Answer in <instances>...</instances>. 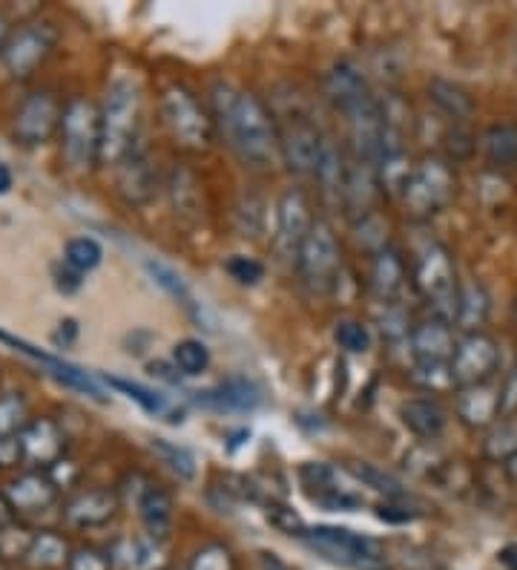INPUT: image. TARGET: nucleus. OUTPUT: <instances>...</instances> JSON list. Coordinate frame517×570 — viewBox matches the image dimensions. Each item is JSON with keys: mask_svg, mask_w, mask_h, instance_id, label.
Returning <instances> with one entry per match:
<instances>
[{"mask_svg": "<svg viewBox=\"0 0 517 570\" xmlns=\"http://www.w3.org/2000/svg\"><path fill=\"white\" fill-rule=\"evenodd\" d=\"M213 125L236 159L250 170H270L279 156L276 119L262 98L250 90H236L233 83L216 81L210 90Z\"/></svg>", "mask_w": 517, "mask_h": 570, "instance_id": "obj_1", "label": "nucleus"}, {"mask_svg": "<svg viewBox=\"0 0 517 570\" xmlns=\"http://www.w3.org/2000/svg\"><path fill=\"white\" fill-rule=\"evenodd\" d=\"M141 125V96L136 83L116 78L101 105V156L98 165L118 167L136 150Z\"/></svg>", "mask_w": 517, "mask_h": 570, "instance_id": "obj_2", "label": "nucleus"}, {"mask_svg": "<svg viewBox=\"0 0 517 570\" xmlns=\"http://www.w3.org/2000/svg\"><path fill=\"white\" fill-rule=\"evenodd\" d=\"M411 285L420 299L431 308V317L455 326L457 297H460V279L451 250L443 243H426L411 265Z\"/></svg>", "mask_w": 517, "mask_h": 570, "instance_id": "obj_3", "label": "nucleus"}, {"mask_svg": "<svg viewBox=\"0 0 517 570\" xmlns=\"http://www.w3.org/2000/svg\"><path fill=\"white\" fill-rule=\"evenodd\" d=\"M161 121L170 132L172 145L185 154H207L213 147V112H207L196 92L185 83H170L161 92Z\"/></svg>", "mask_w": 517, "mask_h": 570, "instance_id": "obj_4", "label": "nucleus"}, {"mask_svg": "<svg viewBox=\"0 0 517 570\" xmlns=\"http://www.w3.org/2000/svg\"><path fill=\"white\" fill-rule=\"evenodd\" d=\"M457 196V170L451 159L443 156H426L411 167L406 188L400 199L406 205V214L417 223H426L431 216L443 214Z\"/></svg>", "mask_w": 517, "mask_h": 570, "instance_id": "obj_5", "label": "nucleus"}, {"mask_svg": "<svg viewBox=\"0 0 517 570\" xmlns=\"http://www.w3.org/2000/svg\"><path fill=\"white\" fill-rule=\"evenodd\" d=\"M302 542L325 562L339 564V568L388 570V553L382 542L366 533H354V530L334 528V524H317V528L305 530Z\"/></svg>", "mask_w": 517, "mask_h": 570, "instance_id": "obj_6", "label": "nucleus"}, {"mask_svg": "<svg viewBox=\"0 0 517 570\" xmlns=\"http://www.w3.org/2000/svg\"><path fill=\"white\" fill-rule=\"evenodd\" d=\"M297 274L302 285L317 297H328L342 279V250L328 219L310 225L297 259Z\"/></svg>", "mask_w": 517, "mask_h": 570, "instance_id": "obj_7", "label": "nucleus"}, {"mask_svg": "<svg viewBox=\"0 0 517 570\" xmlns=\"http://www.w3.org/2000/svg\"><path fill=\"white\" fill-rule=\"evenodd\" d=\"M61 154L72 170H90L101 156V107L90 98H69L61 119Z\"/></svg>", "mask_w": 517, "mask_h": 570, "instance_id": "obj_8", "label": "nucleus"}, {"mask_svg": "<svg viewBox=\"0 0 517 570\" xmlns=\"http://www.w3.org/2000/svg\"><path fill=\"white\" fill-rule=\"evenodd\" d=\"M354 475L348 470L328 464V461H308L299 466V488L308 501L331 513H354L366 504L362 493L354 490Z\"/></svg>", "mask_w": 517, "mask_h": 570, "instance_id": "obj_9", "label": "nucleus"}, {"mask_svg": "<svg viewBox=\"0 0 517 570\" xmlns=\"http://www.w3.org/2000/svg\"><path fill=\"white\" fill-rule=\"evenodd\" d=\"M276 136H279V159L288 167L290 174L314 176L319 167V159L325 154L328 139L322 136L310 116L294 112L288 119H276Z\"/></svg>", "mask_w": 517, "mask_h": 570, "instance_id": "obj_10", "label": "nucleus"}, {"mask_svg": "<svg viewBox=\"0 0 517 570\" xmlns=\"http://www.w3.org/2000/svg\"><path fill=\"white\" fill-rule=\"evenodd\" d=\"M451 383L457 390H469L480 383H495L500 368V346L491 334L475 332L457 337L455 357H451Z\"/></svg>", "mask_w": 517, "mask_h": 570, "instance_id": "obj_11", "label": "nucleus"}, {"mask_svg": "<svg viewBox=\"0 0 517 570\" xmlns=\"http://www.w3.org/2000/svg\"><path fill=\"white\" fill-rule=\"evenodd\" d=\"M56 43V23L41 21V18L21 23V27L12 29L7 49H3V67H7L12 78H29L49 56H52Z\"/></svg>", "mask_w": 517, "mask_h": 570, "instance_id": "obj_12", "label": "nucleus"}, {"mask_svg": "<svg viewBox=\"0 0 517 570\" xmlns=\"http://www.w3.org/2000/svg\"><path fill=\"white\" fill-rule=\"evenodd\" d=\"M63 101L52 90H34L21 101L12 119V136L23 147L47 145L58 130L63 119Z\"/></svg>", "mask_w": 517, "mask_h": 570, "instance_id": "obj_13", "label": "nucleus"}, {"mask_svg": "<svg viewBox=\"0 0 517 570\" xmlns=\"http://www.w3.org/2000/svg\"><path fill=\"white\" fill-rule=\"evenodd\" d=\"M314 223H317V216L310 214L308 194L302 188L285 190L282 199H279V210H276V257L297 268L299 250H302V243Z\"/></svg>", "mask_w": 517, "mask_h": 570, "instance_id": "obj_14", "label": "nucleus"}, {"mask_svg": "<svg viewBox=\"0 0 517 570\" xmlns=\"http://www.w3.org/2000/svg\"><path fill=\"white\" fill-rule=\"evenodd\" d=\"M411 283V272L397 245H382L371 254V274H368V288L379 306H394L406 294V285Z\"/></svg>", "mask_w": 517, "mask_h": 570, "instance_id": "obj_15", "label": "nucleus"}, {"mask_svg": "<svg viewBox=\"0 0 517 570\" xmlns=\"http://www.w3.org/2000/svg\"><path fill=\"white\" fill-rule=\"evenodd\" d=\"M457 337L451 323L428 317L417 323L408 334V352H411L414 366H451Z\"/></svg>", "mask_w": 517, "mask_h": 570, "instance_id": "obj_16", "label": "nucleus"}, {"mask_svg": "<svg viewBox=\"0 0 517 570\" xmlns=\"http://www.w3.org/2000/svg\"><path fill=\"white\" fill-rule=\"evenodd\" d=\"M23 446V461L32 464L34 470L49 473L52 466L61 464L67 452V435L52 417H32L23 432L18 435Z\"/></svg>", "mask_w": 517, "mask_h": 570, "instance_id": "obj_17", "label": "nucleus"}, {"mask_svg": "<svg viewBox=\"0 0 517 570\" xmlns=\"http://www.w3.org/2000/svg\"><path fill=\"white\" fill-rule=\"evenodd\" d=\"M455 415L466 430L489 432L500 421V386L495 383H480L469 390L455 392Z\"/></svg>", "mask_w": 517, "mask_h": 570, "instance_id": "obj_18", "label": "nucleus"}, {"mask_svg": "<svg viewBox=\"0 0 517 570\" xmlns=\"http://www.w3.org/2000/svg\"><path fill=\"white\" fill-rule=\"evenodd\" d=\"M322 87H325V98H328V101L342 112V116H348V112H354L357 107L368 105V101L377 98L371 92V87H368L366 76H362L357 63L351 61L334 63L331 70L325 72Z\"/></svg>", "mask_w": 517, "mask_h": 570, "instance_id": "obj_19", "label": "nucleus"}, {"mask_svg": "<svg viewBox=\"0 0 517 570\" xmlns=\"http://www.w3.org/2000/svg\"><path fill=\"white\" fill-rule=\"evenodd\" d=\"M118 510H121V499H118L116 490L96 488L72 495L63 504V519L72 528H103L116 519Z\"/></svg>", "mask_w": 517, "mask_h": 570, "instance_id": "obj_20", "label": "nucleus"}, {"mask_svg": "<svg viewBox=\"0 0 517 570\" xmlns=\"http://www.w3.org/2000/svg\"><path fill=\"white\" fill-rule=\"evenodd\" d=\"M116 174L118 194L125 196L130 205L150 203L152 196H156V190H159L156 165H152V159L147 156V150H141V147H136V150L116 167Z\"/></svg>", "mask_w": 517, "mask_h": 570, "instance_id": "obj_21", "label": "nucleus"}, {"mask_svg": "<svg viewBox=\"0 0 517 570\" xmlns=\"http://www.w3.org/2000/svg\"><path fill=\"white\" fill-rule=\"evenodd\" d=\"M58 488L52 475L43 473V470H29V473L18 475V479L9 481L7 499L14 508V513H43L58 501Z\"/></svg>", "mask_w": 517, "mask_h": 570, "instance_id": "obj_22", "label": "nucleus"}, {"mask_svg": "<svg viewBox=\"0 0 517 570\" xmlns=\"http://www.w3.org/2000/svg\"><path fill=\"white\" fill-rule=\"evenodd\" d=\"M0 341L9 343V346H14L18 352H23L27 357H32V361L43 363V366H47L49 372H52V375L63 383V386H69V390H78V392H83V395L96 397V401H103V390L96 383V377H90L78 366H69V363L61 361V357L47 355V352H41V348H34L32 343L21 341V337H12V334H7V332H0Z\"/></svg>", "mask_w": 517, "mask_h": 570, "instance_id": "obj_23", "label": "nucleus"}, {"mask_svg": "<svg viewBox=\"0 0 517 570\" xmlns=\"http://www.w3.org/2000/svg\"><path fill=\"white\" fill-rule=\"evenodd\" d=\"M397 415H400L402 426L420 441H437L448 426L446 406H443L435 395L408 397V401L400 404V412H397Z\"/></svg>", "mask_w": 517, "mask_h": 570, "instance_id": "obj_24", "label": "nucleus"}, {"mask_svg": "<svg viewBox=\"0 0 517 570\" xmlns=\"http://www.w3.org/2000/svg\"><path fill=\"white\" fill-rule=\"evenodd\" d=\"M110 559L121 570H167L165 542H156L152 535L116 539L110 548Z\"/></svg>", "mask_w": 517, "mask_h": 570, "instance_id": "obj_25", "label": "nucleus"}, {"mask_svg": "<svg viewBox=\"0 0 517 570\" xmlns=\"http://www.w3.org/2000/svg\"><path fill=\"white\" fill-rule=\"evenodd\" d=\"M136 504L147 535H152L156 542H167L172 530V495L161 484L145 481V488L136 493Z\"/></svg>", "mask_w": 517, "mask_h": 570, "instance_id": "obj_26", "label": "nucleus"}, {"mask_svg": "<svg viewBox=\"0 0 517 570\" xmlns=\"http://www.w3.org/2000/svg\"><path fill=\"white\" fill-rule=\"evenodd\" d=\"M193 395H199V404L213 406V410L221 412H253L256 406L262 404V390L248 377H228L213 390L193 392Z\"/></svg>", "mask_w": 517, "mask_h": 570, "instance_id": "obj_27", "label": "nucleus"}, {"mask_svg": "<svg viewBox=\"0 0 517 570\" xmlns=\"http://www.w3.org/2000/svg\"><path fill=\"white\" fill-rule=\"evenodd\" d=\"M348 174H351V161L345 159L342 150H339V147L328 139L322 159H319L317 174H314L319 196H322L325 205H331V208H342L345 190H348Z\"/></svg>", "mask_w": 517, "mask_h": 570, "instance_id": "obj_28", "label": "nucleus"}, {"mask_svg": "<svg viewBox=\"0 0 517 570\" xmlns=\"http://www.w3.org/2000/svg\"><path fill=\"white\" fill-rule=\"evenodd\" d=\"M491 314V297L486 292V285L469 279V283H460V297H457V317L455 326L463 334L483 332L486 321Z\"/></svg>", "mask_w": 517, "mask_h": 570, "instance_id": "obj_29", "label": "nucleus"}, {"mask_svg": "<svg viewBox=\"0 0 517 570\" xmlns=\"http://www.w3.org/2000/svg\"><path fill=\"white\" fill-rule=\"evenodd\" d=\"M69 557H72V550H69V542L61 533H56V530H38V533H32L23 564L29 570H58L67 568Z\"/></svg>", "mask_w": 517, "mask_h": 570, "instance_id": "obj_30", "label": "nucleus"}, {"mask_svg": "<svg viewBox=\"0 0 517 570\" xmlns=\"http://www.w3.org/2000/svg\"><path fill=\"white\" fill-rule=\"evenodd\" d=\"M428 92V101L437 107L440 112H446L451 121H469L471 112H475V98L469 96L466 87L460 83L448 81V78H431L426 87Z\"/></svg>", "mask_w": 517, "mask_h": 570, "instance_id": "obj_31", "label": "nucleus"}, {"mask_svg": "<svg viewBox=\"0 0 517 570\" xmlns=\"http://www.w3.org/2000/svg\"><path fill=\"white\" fill-rule=\"evenodd\" d=\"M103 381H107V386H112V390L125 392L130 401H136V404L147 412V415L165 417V421H170V424H181V421H185V417H181V410H176V406H172L161 392L147 390V386H141V383L127 381V377H116V375L103 377Z\"/></svg>", "mask_w": 517, "mask_h": 570, "instance_id": "obj_32", "label": "nucleus"}, {"mask_svg": "<svg viewBox=\"0 0 517 570\" xmlns=\"http://www.w3.org/2000/svg\"><path fill=\"white\" fill-rule=\"evenodd\" d=\"M145 268L147 274H150L152 279H156V285L159 288H165L167 294H170L179 306L187 308V314L193 317V321H205V306L201 303H196L193 292H190V285H187V279L181 277L176 268H170L167 263H161V259H145Z\"/></svg>", "mask_w": 517, "mask_h": 570, "instance_id": "obj_33", "label": "nucleus"}, {"mask_svg": "<svg viewBox=\"0 0 517 570\" xmlns=\"http://www.w3.org/2000/svg\"><path fill=\"white\" fill-rule=\"evenodd\" d=\"M483 156L489 159V165L509 170L517 165V121H504V125L486 127L480 136Z\"/></svg>", "mask_w": 517, "mask_h": 570, "instance_id": "obj_34", "label": "nucleus"}, {"mask_svg": "<svg viewBox=\"0 0 517 570\" xmlns=\"http://www.w3.org/2000/svg\"><path fill=\"white\" fill-rule=\"evenodd\" d=\"M515 452H517V415L500 417V421L486 432V441H483V459L506 464Z\"/></svg>", "mask_w": 517, "mask_h": 570, "instance_id": "obj_35", "label": "nucleus"}, {"mask_svg": "<svg viewBox=\"0 0 517 570\" xmlns=\"http://www.w3.org/2000/svg\"><path fill=\"white\" fill-rule=\"evenodd\" d=\"M345 470L354 475V481H357V484H366V488L377 490V493H382L386 499H394V495H406L408 493L397 475L386 473V470H379L377 464H368V461H354V464H348Z\"/></svg>", "mask_w": 517, "mask_h": 570, "instance_id": "obj_36", "label": "nucleus"}, {"mask_svg": "<svg viewBox=\"0 0 517 570\" xmlns=\"http://www.w3.org/2000/svg\"><path fill=\"white\" fill-rule=\"evenodd\" d=\"M172 366L179 368L181 375L199 377L210 368V348L196 337H185L172 346Z\"/></svg>", "mask_w": 517, "mask_h": 570, "instance_id": "obj_37", "label": "nucleus"}, {"mask_svg": "<svg viewBox=\"0 0 517 570\" xmlns=\"http://www.w3.org/2000/svg\"><path fill=\"white\" fill-rule=\"evenodd\" d=\"M103 259V248L98 239L92 237H72L67 245H63V263L69 268H76L81 274L96 272Z\"/></svg>", "mask_w": 517, "mask_h": 570, "instance_id": "obj_38", "label": "nucleus"}, {"mask_svg": "<svg viewBox=\"0 0 517 570\" xmlns=\"http://www.w3.org/2000/svg\"><path fill=\"white\" fill-rule=\"evenodd\" d=\"M152 452L159 455L161 461H165L167 466H170L172 473L179 475L181 481H193L196 479V455L187 446H179V444H170V441L165 439H152Z\"/></svg>", "mask_w": 517, "mask_h": 570, "instance_id": "obj_39", "label": "nucleus"}, {"mask_svg": "<svg viewBox=\"0 0 517 570\" xmlns=\"http://www.w3.org/2000/svg\"><path fill=\"white\" fill-rule=\"evenodd\" d=\"M29 406L18 392H3L0 395V435H21L29 424Z\"/></svg>", "mask_w": 517, "mask_h": 570, "instance_id": "obj_40", "label": "nucleus"}, {"mask_svg": "<svg viewBox=\"0 0 517 570\" xmlns=\"http://www.w3.org/2000/svg\"><path fill=\"white\" fill-rule=\"evenodd\" d=\"M239 562H236L233 550L221 542H207L196 550L190 562H187V570H236Z\"/></svg>", "mask_w": 517, "mask_h": 570, "instance_id": "obj_41", "label": "nucleus"}, {"mask_svg": "<svg viewBox=\"0 0 517 570\" xmlns=\"http://www.w3.org/2000/svg\"><path fill=\"white\" fill-rule=\"evenodd\" d=\"M422 513V508L411 495H394V499L379 501L377 504V519L386 524H408V522H417Z\"/></svg>", "mask_w": 517, "mask_h": 570, "instance_id": "obj_42", "label": "nucleus"}, {"mask_svg": "<svg viewBox=\"0 0 517 570\" xmlns=\"http://www.w3.org/2000/svg\"><path fill=\"white\" fill-rule=\"evenodd\" d=\"M265 519H268L270 528H276L279 533L297 535V539H302V533L308 530V524L302 522V515L290 508V504H285V501H265Z\"/></svg>", "mask_w": 517, "mask_h": 570, "instance_id": "obj_43", "label": "nucleus"}, {"mask_svg": "<svg viewBox=\"0 0 517 570\" xmlns=\"http://www.w3.org/2000/svg\"><path fill=\"white\" fill-rule=\"evenodd\" d=\"M334 341L348 355H366L371 348V332H368L366 323L339 321L337 328H334Z\"/></svg>", "mask_w": 517, "mask_h": 570, "instance_id": "obj_44", "label": "nucleus"}, {"mask_svg": "<svg viewBox=\"0 0 517 570\" xmlns=\"http://www.w3.org/2000/svg\"><path fill=\"white\" fill-rule=\"evenodd\" d=\"M236 219H239L241 237H259L265 228V205L259 196L245 194L236 205Z\"/></svg>", "mask_w": 517, "mask_h": 570, "instance_id": "obj_45", "label": "nucleus"}, {"mask_svg": "<svg viewBox=\"0 0 517 570\" xmlns=\"http://www.w3.org/2000/svg\"><path fill=\"white\" fill-rule=\"evenodd\" d=\"M225 272L236 279L239 285H259L265 279V265L253 257H245V254H230L225 259Z\"/></svg>", "mask_w": 517, "mask_h": 570, "instance_id": "obj_46", "label": "nucleus"}, {"mask_svg": "<svg viewBox=\"0 0 517 570\" xmlns=\"http://www.w3.org/2000/svg\"><path fill=\"white\" fill-rule=\"evenodd\" d=\"M110 550H101L96 544H83V548L72 550V557H69L67 570H112Z\"/></svg>", "mask_w": 517, "mask_h": 570, "instance_id": "obj_47", "label": "nucleus"}, {"mask_svg": "<svg viewBox=\"0 0 517 570\" xmlns=\"http://www.w3.org/2000/svg\"><path fill=\"white\" fill-rule=\"evenodd\" d=\"M379 328H382V337H388V341H400V337L411 334L414 326H408V317L400 303H394V306H386V314H379Z\"/></svg>", "mask_w": 517, "mask_h": 570, "instance_id": "obj_48", "label": "nucleus"}, {"mask_svg": "<svg viewBox=\"0 0 517 570\" xmlns=\"http://www.w3.org/2000/svg\"><path fill=\"white\" fill-rule=\"evenodd\" d=\"M500 415H517V361L509 375H506L504 386H500Z\"/></svg>", "mask_w": 517, "mask_h": 570, "instance_id": "obj_49", "label": "nucleus"}, {"mask_svg": "<svg viewBox=\"0 0 517 570\" xmlns=\"http://www.w3.org/2000/svg\"><path fill=\"white\" fill-rule=\"evenodd\" d=\"M83 285V274L76 272V268H69L67 263H61L56 268V288L61 294H76L78 288Z\"/></svg>", "mask_w": 517, "mask_h": 570, "instance_id": "obj_50", "label": "nucleus"}, {"mask_svg": "<svg viewBox=\"0 0 517 570\" xmlns=\"http://www.w3.org/2000/svg\"><path fill=\"white\" fill-rule=\"evenodd\" d=\"M23 461V446L18 435H0V466H14Z\"/></svg>", "mask_w": 517, "mask_h": 570, "instance_id": "obj_51", "label": "nucleus"}, {"mask_svg": "<svg viewBox=\"0 0 517 570\" xmlns=\"http://www.w3.org/2000/svg\"><path fill=\"white\" fill-rule=\"evenodd\" d=\"M78 337V323L72 321V317H67V321L58 323L56 334H52V343H56L58 348H69L72 343H76Z\"/></svg>", "mask_w": 517, "mask_h": 570, "instance_id": "obj_52", "label": "nucleus"}, {"mask_svg": "<svg viewBox=\"0 0 517 570\" xmlns=\"http://www.w3.org/2000/svg\"><path fill=\"white\" fill-rule=\"evenodd\" d=\"M259 564H262V570H297L294 564L285 562L282 557L270 553V550H259Z\"/></svg>", "mask_w": 517, "mask_h": 570, "instance_id": "obj_53", "label": "nucleus"}, {"mask_svg": "<svg viewBox=\"0 0 517 570\" xmlns=\"http://www.w3.org/2000/svg\"><path fill=\"white\" fill-rule=\"evenodd\" d=\"M14 524V508L9 504L7 495H0V533H7Z\"/></svg>", "mask_w": 517, "mask_h": 570, "instance_id": "obj_54", "label": "nucleus"}, {"mask_svg": "<svg viewBox=\"0 0 517 570\" xmlns=\"http://www.w3.org/2000/svg\"><path fill=\"white\" fill-rule=\"evenodd\" d=\"M497 562H500V568L504 570H517V544H506V548H500Z\"/></svg>", "mask_w": 517, "mask_h": 570, "instance_id": "obj_55", "label": "nucleus"}, {"mask_svg": "<svg viewBox=\"0 0 517 570\" xmlns=\"http://www.w3.org/2000/svg\"><path fill=\"white\" fill-rule=\"evenodd\" d=\"M12 170H9V165H3V161H0V196L3 194H9V190H12Z\"/></svg>", "mask_w": 517, "mask_h": 570, "instance_id": "obj_56", "label": "nucleus"}, {"mask_svg": "<svg viewBox=\"0 0 517 570\" xmlns=\"http://www.w3.org/2000/svg\"><path fill=\"white\" fill-rule=\"evenodd\" d=\"M9 36H12V29H9V21L0 14V61H3V49H7Z\"/></svg>", "mask_w": 517, "mask_h": 570, "instance_id": "obj_57", "label": "nucleus"}, {"mask_svg": "<svg viewBox=\"0 0 517 570\" xmlns=\"http://www.w3.org/2000/svg\"><path fill=\"white\" fill-rule=\"evenodd\" d=\"M504 466H506V475H509V481H515V484H517V452L511 455L509 461H506Z\"/></svg>", "mask_w": 517, "mask_h": 570, "instance_id": "obj_58", "label": "nucleus"}, {"mask_svg": "<svg viewBox=\"0 0 517 570\" xmlns=\"http://www.w3.org/2000/svg\"><path fill=\"white\" fill-rule=\"evenodd\" d=\"M0 570H23L18 562H9V559H0Z\"/></svg>", "mask_w": 517, "mask_h": 570, "instance_id": "obj_59", "label": "nucleus"}, {"mask_svg": "<svg viewBox=\"0 0 517 570\" xmlns=\"http://www.w3.org/2000/svg\"><path fill=\"white\" fill-rule=\"evenodd\" d=\"M515 317H517V306H515Z\"/></svg>", "mask_w": 517, "mask_h": 570, "instance_id": "obj_60", "label": "nucleus"}]
</instances>
